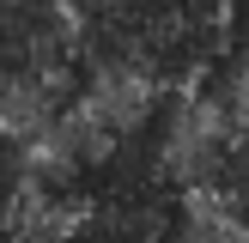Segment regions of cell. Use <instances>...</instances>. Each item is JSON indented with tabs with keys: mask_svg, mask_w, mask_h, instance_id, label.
Instances as JSON below:
<instances>
[{
	"mask_svg": "<svg viewBox=\"0 0 249 243\" xmlns=\"http://www.w3.org/2000/svg\"><path fill=\"white\" fill-rule=\"evenodd\" d=\"M36 213V170H31V146L0 134V219L31 225Z\"/></svg>",
	"mask_w": 249,
	"mask_h": 243,
	"instance_id": "cell-1",
	"label": "cell"
}]
</instances>
